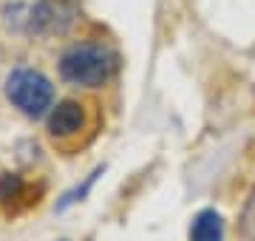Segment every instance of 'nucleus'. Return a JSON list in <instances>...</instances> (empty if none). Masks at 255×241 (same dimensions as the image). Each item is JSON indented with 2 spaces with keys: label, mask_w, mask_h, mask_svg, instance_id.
I'll list each match as a JSON object with an SVG mask.
<instances>
[{
  "label": "nucleus",
  "mask_w": 255,
  "mask_h": 241,
  "mask_svg": "<svg viewBox=\"0 0 255 241\" xmlns=\"http://www.w3.org/2000/svg\"><path fill=\"white\" fill-rule=\"evenodd\" d=\"M46 196V182L26 173H0V219H17L34 210Z\"/></svg>",
  "instance_id": "obj_4"
},
{
  "label": "nucleus",
  "mask_w": 255,
  "mask_h": 241,
  "mask_svg": "<svg viewBox=\"0 0 255 241\" xmlns=\"http://www.w3.org/2000/svg\"><path fill=\"white\" fill-rule=\"evenodd\" d=\"M105 117H102V102L94 97H65L54 102V108L46 117V139L48 145L63 153L77 156L100 136Z\"/></svg>",
  "instance_id": "obj_1"
},
{
  "label": "nucleus",
  "mask_w": 255,
  "mask_h": 241,
  "mask_svg": "<svg viewBox=\"0 0 255 241\" xmlns=\"http://www.w3.org/2000/svg\"><path fill=\"white\" fill-rule=\"evenodd\" d=\"M224 239V224L216 210H201L193 222L190 241H221Z\"/></svg>",
  "instance_id": "obj_5"
},
{
  "label": "nucleus",
  "mask_w": 255,
  "mask_h": 241,
  "mask_svg": "<svg viewBox=\"0 0 255 241\" xmlns=\"http://www.w3.org/2000/svg\"><path fill=\"white\" fill-rule=\"evenodd\" d=\"M6 100L28 120L48 117L54 108V83L40 68L20 65L6 77Z\"/></svg>",
  "instance_id": "obj_3"
},
{
  "label": "nucleus",
  "mask_w": 255,
  "mask_h": 241,
  "mask_svg": "<svg viewBox=\"0 0 255 241\" xmlns=\"http://www.w3.org/2000/svg\"><path fill=\"white\" fill-rule=\"evenodd\" d=\"M60 77L68 85L77 88H102L108 85L119 71V54L117 48L105 40H74L60 54Z\"/></svg>",
  "instance_id": "obj_2"
}]
</instances>
